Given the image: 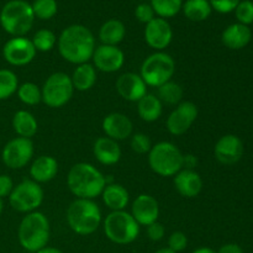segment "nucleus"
<instances>
[{
	"label": "nucleus",
	"instance_id": "f257e3e1",
	"mask_svg": "<svg viewBox=\"0 0 253 253\" xmlns=\"http://www.w3.org/2000/svg\"><path fill=\"white\" fill-rule=\"evenodd\" d=\"M62 58L73 64L88 63L95 51V39L88 27L71 25L66 27L57 40Z\"/></svg>",
	"mask_w": 253,
	"mask_h": 253
},
{
	"label": "nucleus",
	"instance_id": "37998d69",
	"mask_svg": "<svg viewBox=\"0 0 253 253\" xmlns=\"http://www.w3.org/2000/svg\"><path fill=\"white\" fill-rule=\"evenodd\" d=\"M216 253H244V250L237 244L222 245Z\"/></svg>",
	"mask_w": 253,
	"mask_h": 253
},
{
	"label": "nucleus",
	"instance_id": "79ce46f5",
	"mask_svg": "<svg viewBox=\"0 0 253 253\" xmlns=\"http://www.w3.org/2000/svg\"><path fill=\"white\" fill-rule=\"evenodd\" d=\"M14 182L11 178L6 174H0V198H9L11 194L12 189H14Z\"/></svg>",
	"mask_w": 253,
	"mask_h": 253
},
{
	"label": "nucleus",
	"instance_id": "aec40b11",
	"mask_svg": "<svg viewBox=\"0 0 253 253\" xmlns=\"http://www.w3.org/2000/svg\"><path fill=\"white\" fill-rule=\"evenodd\" d=\"M174 187L182 197L192 199L202 193L203 179L195 169L183 168L174 175Z\"/></svg>",
	"mask_w": 253,
	"mask_h": 253
},
{
	"label": "nucleus",
	"instance_id": "c756f323",
	"mask_svg": "<svg viewBox=\"0 0 253 253\" xmlns=\"http://www.w3.org/2000/svg\"><path fill=\"white\" fill-rule=\"evenodd\" d=\"M183 95L184 90L180 84L175 82L169 81L161 85L158 88V99L162 101V104H168V105H178L180 101H183Z\"/></svg>",
	"mask_w": 253,
	"mask_h": 253
},
{
	"label": "nucleus",
	"instance_id": "de8ad7c7",
	"mask_svg": "<svg viewBox=\"0 0 253 253\" xmlns=\"http://www.w3.org/2000/svg\"><path fill=\"white\" fill-rule=\"evenodd\" d=\"M155 253H175V252H173L172 250H169L168 247H165V249H160L158 251H156Z\"/></svg>",
	"mask_w": 253,
	"mask_h": 253
},
{
	"label": "nucleus",
	"instance_id": "ddd939ff",
	"mask_svg": "<svg viewBox=\"0 0 253 253\" xmlns=\"http://www.w3.org/2000/svg\"><path fill=\"white\" fill-rule=\"evenodd\" d=\"M198 106L193 101H180L167 119V130L174 136H182L189 130L198 118Z\"/></svg>",
	"mask_w": 253,
	"mask_h": 253
},
{
	"label": "nucleus",
	"instance_id": "4c0bfd02",
	"mask_svg": "<svg viewBox=\"0 0 253 253\" xmlns=\"http://www.w3.org/2000/svg\"><path fill=\"white\" fill-rule=\"evenodd\" d=\"M188 246V237L185 236L184 232L174 231L169 237H168V249L172 250L173 252L178 253L182 252L187 249Z\"/></svg>",
	"mask_w": 253,
	"mask_h": 253
},
{
	"label": "nucleus",
	"instance_id": "5701e85b",
	"mask_svg": "<svg viewBox=\"0 0 253 253\" xmlns=\"http://www.w3.org/2000/svg\"><path fill=\"white\" fill-rule=\"evenodd\" d=\"M252 39L251 29L246 25L240 22L232 24L224 30L221 36V41L227 48L230 49H242L250 43Z\"/></svg>",
	"mask_w": 253,
	"mask_h": 253
},
{
	"label": "nucleus",
	"instance_id": "6ab92c4d",
	"mask_svg": "<svg viewBox=\"0 0 253 253\" xmlns=\"http://www.w3.org/2000/svg\"><path fill=\"white\" fill-rule=\"evenodd\" d=\"M106 137L114 141H123L132 136L133 125L127 115L121 113H111L104 118L101 123Z\"/></svg>",
	"mask_w": 253,
	"mask_h": 253
},
{
	"label": "nucleus",
	"instance_id": "e433bc0d",
	"mask_svg": "<svg viewBox=\"0 0 253 253\" xmlns=\"http://www.w3.org/2000/svg\"><path fill=\"white\" fill-rule=\"evenodd\" d=\"M130 145L133 152L138 153V155H146V153L150 152L153 146L152 142H151V138L146 133L141 132L131 136Z\"/></svg>",
	"mask_w": 253,
	"mask_h": 253
},
{
	"label": "nucleus",
	"instance_id": "2f4dec72",
	"mask_svg": "<svg viewBox=\"0 0 253 253\" xmlns=\"http://www.w3.org/2000/svg\"><path fill=\"white\" fill-rule=\"evenodd\" d=\"M155 14H157L161 19L173 17L180 11L183 6L182 0H151Z\"/></svg>",
	"mask_w": 253,
	"mask_h": 253
},
{
	"label": "nucleus",
	"instance_id": "1a4fd4ad",
	"mask_svg": "<svg viewBox=\"0 0 253 253\" xmlns=\"http://www.w3.org/2000/svg\"><path fill=\"white\" fill-rule=\"evenodd\" d=\"M41 93L42 101L48 108H62L73 96L74 86L71 77L63 72L51 74L43 83Z\"/></svg>",
	"mask_w": 253,
	"mask_h": 253
},
{
	"label": "nucleus",
	"instance_id": "2eb2a0df",
	"mask_svg": "<svg viewBox=\"0 0 253 253\" xmlns=\"http://www.w3.org/2000/svg\"><path fill=\"white\" fill-rule=\"evenodd\" d=\"M172 27L166 19L155 17L152 21L146 25L145 40L148 46L156 49V52L167 48L172 42Z\"/></svg>",
	"mask_w": 253,
	"mask_h": 253
},
{
	"label": "nucleus",
	"instance_id": "dca6fc26",
	"mask_svg": "<svg viewBox=\"0 0 253 253\" xmlns=\"http://www.w3.org/2000/svg\"><path fill=\"white\" fill-rule=\"evenodd\" d=\"M131 215L140 226H148L158 220L160 204L150 194H140L132 203Z\"/></svg>",
	"mask_w": 253,
	"mask_h": 253
},
{
	"label": "nucleus",
	"instance_id": "c03bdc74",
	"mask_svg": "<svg viewBox=\"0 0 253 253\" xmlns=\"http://www.w3.org/2000/svg\"><path fill=\"white\" fill-rule=\"evenodd\" d=\"M198 165V158L194 155H184L183 158V168L185 169H194Z\"/></svg>",
	"mask_w": 253,
	"mask_h": 253
},
{
	"label": "nucleus",
	"instance_id": "a211bd4d",
	"mask_svg": "<svg viewBox=\"0 0 253 253\" xmlns=\"http://www.w3.org/2000/svg\"><path fill=\"white\" fill-rule=\"evenodd\" d=\"M116 90L119 95L127 101L137 103L141 98L147 94V85L141 78L140 74L127 72L121 74L116 81Z\"/></svg>",
	"mask_w": 253,
	"mask_h": 253
},
{
	"label": "nucleus",
	"instance_id": "b1692460",
	"mask_svg": "<svg viewBox=\"0 0 253 253\" xmlns=\"http://www.w3.org/2000/svg\"><path fill=\"white\" fill-rule=\"evenodd\" d=\"M103 202L111 211H121L125 210L130 202V194L124 185L118 183L106 184L101 193Z\"/></svg>",
	"mask_w": 253,
	"mask_h": 253
},
{
	"label": "nucleus",
	"instance_id": "7c9ffc66",
	"mask_svg": "<svg viewBox=\"0 0 253 253\" xmlns=\"http://www.w3.org/2000/svg\"><path fill=\"white\" fill-rule=\"evenodd\" d=\"M19 88L17 76L10 69H0V100L9 99Z\"/></svg>",
	"mask_w": 253,
	"mask_h": 253
},
{
	"label": "nucleus",
	"instance_id": "f3484780",
	"mask_svg": "<svg viewBox=\"0 0 253 253\" xmlns=\"http://www.w3.org/2000/svg\"><path fill=\"white\" fill-rule=\"evenodd\" d=\"M214 153L216 160L222 165H235L244 155V143L236 135L229 133L217 140Z\"/></svg>",
	"mask_w": 253,
	"mask_h": 253
},
{
	"label": "nucleus",
	"instance_id": "a19ab883",
	"mask_svg": "<svg viewBox=\"0 0 253 253\" xmlns=\"http://www.w3.org/2000/svg\"><path fill=\"white\" fill-rule=\"evenodd\" d=\"M165 235H166V229L161 222L156 221L147 226V236L151 241H155V242L161 241V240L165 237Z\"/></svg>",
	"mask_w": 253,
	"mask_h": 253
},
{
	"label": "nucleus",
	"instance_id": "0eeeda50",
	"mask_svg": "<svg viewBox=\"0 0 253 253\" xmlns=\"http://www.w3.org/2000/svg\"><path fill=\"white\" fill-rule=\"evenodd\" d=\"M175 73V61L170 54L163 51L150 54L143 61L140 76L147 86L160 88L167 82L172 81Z\"/></svg>",
	"mask_w": 253,
	"mask_h": 253
},
{
	"label": "nucleus",
	"instance_id": "4be33fe9",
	"mask_svg": "<svg viewBox=\"0 0 253 253\" xmlns=\"http://www.w3.org/2000/svg\"><path fill=\"white\" fill-rule=\"evenodd\" d=\"M58 173V162L52 156H40L30 167L31 179L36 183L51 182Z\"/></svg>",
	"mask_w": 253,
	"mask_h": 253
},
{
	"label": "nucleus",
	"instance_id": "f03ea898",
	"mask_svg": "<svg viewBox=\"0 0 253 253\" xmlns=\"http://www.w3.org/2000/svg\"><path fill=\"white\" fill-rule=\"evenodd\" d=\"M67 185L77 199L94 200L101 195L106 185V180L105 175L93 165L81 162L69 169Z\"/></svg>",
	"mask_w": 253,
	"mask_h": 253
},
{
	"label": "nucleus",
	"instance_id": "ea45409f",
	"mask_svg": "<svg viewBox=\"0 0 253 253\" xmlns=\"http://www.w3.org/2000/svg\"><path fill=\"white\" fill-rule=\"evenodd\" d=\"M135 16L138 21L147 25L148 22H151L155 19V11H153L151 4H140L136 7Z\"/></svg>",
	"mask_w": 253,
	"mask_h": 253
},
{
	"label": "nucleus",
	"instance_id": "20e7f679",
	"mask_svg": "<svg viewBox=\"0 0 253 253\" xmlns=\"http://www.w3.org/2000/svg\"><path fill=\"white\" fill-rule=\"evenodd\" d=\"M17 239L22 249L36 253L44 249L49 241V222L41 211L27 214L17 229Z\"/></svg>",
	"mask_w": 253,
	"mask_h": 253
},
{
	"label": "nucleus",
	"instance_id": "58836bf2",
	"mask_svg": "<svg viewBox=\"0 0 253 253\" xmlns=\"http://www.w3.org/2000/svg\"><path fill=\"white\" fill-rule=\"evenodd\" d=\"M240 1L241 0H209L211 9L220 14H229V12L235 11Z\"/></svg>",
	"mask_w": 253,
	"mask_h": 253
},
{
	"label": "nucleus",
	"instance_id": "09e8293b",
	"mask_svg": "<svg viewBox=\"0 0 253 253\" xmlns=\"http://www.w3.org/2000/svg\"><path fill=\"white\" fill-rule=\"evenodd\" d=\"M2 210H4V202H2V199L0 198V215H1Z\"/></svg>",
	"mask_w": 253,
	"mask_h": 253
},
{
	"label": "nucleus",
	"instance_id": "412c9836",
	"mask_svg": "<svg viewBox=\"0 0 253 253\" xmlns=\"http://www.w3.org/2000/svg\"><path fill=\"white\" fill-rule=\"evenodd\" d=\"M93 153L96 161L104 166L116 165L121 158V148L118 141L111 140L106 136L99 137L94 142Z\"/></svg>",
	"mask_w": 253,
	"mask_h": 253
},
{
	"label": "nucleus",
	"instance_id": "473e14b6",
	"mask_svg": "<svg viewBox=\"0 0 253 253\" xmlns=\"http://www.w3.org/2000/svg\"><path fill=\"white\" fill-rule=\"evenodd\" d=\"M16 93L17 98L25 105H37V104L42 101L41 89H40L37 84L32 83V82H27V83L19 85Z\"/></svg>",
	"mask_w": 253,
	"mask_h": 253
},
{
	"label": "nucleus",
	"instance_id": "c85d7f7f",
	"mask_svg": "<svg viewBox=\"0 0 253 253\" xmlns=\"http://www.w3.org/2000/svg\"><path fill=\"white\" fill-rule=\"evenodd\" d=\"M185 17L190 21L200 22L211 15V5L209 0H187L182 6Z\"/></svg>",
	"mask_w": 253,
	"mask_h": 253
},
{
	"label": "nucleus",
	"instance_id": "bb28decb",
	"mask_svg": "<svg viewBox=\"0 0 253 253\" xmlns=\"http://www.w3.org/2000/svg\"><path fill=\"white\" fill-rule=\"evenodd\" d=\"M74 90L86 91L93 88L96 83V69L91 63L78 64L71 77Z\"/></svg>",
	"mask_w": 253,
	"mask_h": 253
},
{
	"label": "nucleus",
	"instance_id": "a18cd8bd",
	"mask_svg": "<svg viewBox=\"0 0 253 253\" xmlns=\"http://www.w3.org/2000/svg\"><path fill=\"white\" fill-rule=\"evenodd\" d=\"M36 253H64V252L61 251V250H58V249H54V247L46 246L44 249L40 250V251H37Z\"/></svg>",
	"mask_w": 253,
	"mask_h": 253
},
{
	"label": "nucleus",
	"instance_id": "6e6552de",
	"mask_svg": "<svg viewBox=\"0 0 253 253\" xmlns=\"http://www.w3.org/2000/svg\"><path fill=\"white\" fill-rule=\"evenodd\" d=\"M140 225L130 212L111 211L104 220V232L111 242L116 245H130L140 235Z\"/></svg>",
	"mask_w": 253,
	"mask_h": 253
},
{
	"label": "nucleus",
	"instance_id": "423d86ee",
	"mask_svg": "<svg viewBox=\"0 0 253 253\" xmlns=\"http://www.w3.org/2000/svg\"><path fill=\"white\" fill-rule=\"evenodd\" d=\"M183 158L184 155L174 143L162 141L153 145L148 152V165L161 177H174L183 169Z\"/></svg>",
	"mask_w": 253,
	"mask_h": 253
},
{
	"label": "nucleus",
	"instance_id": "f704fd0d",
	"mask_svg": "<svg viewBox=\"0 0 253 253\" xmlns=\"http://www.w3.org/2000/svg\"><path fill=\"white\" fill-rule=\"evenodd\" d=\"M31 6L35 17L41 20L52 19L58 10L56 0H35Z\"/></svg>",
	"mask_w": 253,
	"mask_h": 253
},
{
	"label": "nucleus",
	"instance_id": "4468645a",
	"mask_svg": "<svg viewBox=\"0 0 253 253\" xmlns=\"http://www.w3.org/2000/svg\"><path fill=\"white\" fill-rule=\"evenodd\" d=\"M93 66L96 71L104 73H114L123 68L125 63V54L118 46L100 44L95 47L93 57Z\"/></svg>",
	"mask_w": 253,
	"mask_h": 253
},
{
	"label": "nucleus",
	"instance_id": "cd10ccee",
	"mask_svg": "<svg viewBox=\"0 0 253 253\" xmlns=\"http://www.w3.org/2000/svg\"><path fill=\"white\" fill-rule=\"evenodd\" d=\"M12 127L19 137L31 138L39 130V124L36 118L27 110H19L12 118Z\"/></svg>",
	"mask_w": 253,
	"mask_h": 253
},
{
	"label": "nucleus",
	"instance_id": "f8f14e48",
	"mask_svg": "<svg viewBox=\"0 0 253 253\" xmlns=\"http://www.w3.org/2000/svg\"><path fill=\"white\" fill-rule=\"evenodd\" d=\"M36 48L31 40L25 36L12 37L2 47V57L9 64L15 67L27 66L36 57Z\"/></svg>",
	"mask_w": 253,
	"mask_h": 253
},
{
	"label": "nucleus",
	"instance_id": "9b49d317",
	"mask_svg": "<svg viewBox=\"0 0 253 253\" xmlns=\"http://www.w3.org/2000/svg\"><path fill=\"white\" fill-rule=\"evenodd\" d=\"M34 143L31 138L15 137L4 146L1 160L6 167L11 169H21L34 157Z\"/></svg>",
	"mask_w": 253,
	"mask_h": 253
},
{
	"label": "nucleus",
	"instance_id": "49530a36",
	"mask_svg": "<svg viewBox=\"0 0 253 253\" xmlns=\"http://www.w3.org/2000/svg\"><path fill=\"white\" fill-rule=\"evenodd\" d=\"M192 253H216V251L210 247H199V249L194 250Z\"/></svg>",
	"mask_w": 253,
	"mask_h": 253
},
{
	"label": "nucleus",
	"instance_id": "72a5a7b5",
	"mask_svg": "<svg viewBox=\"0 0 253 253\" xmlns=\"http://www.w3.org/2000/svg\"><path fill=\"white\" fill-rule=\"evenodd\" d=\"M34 43L35 48L39 52H49L51 49L54 48L57 43V37L51 30L42 29L39 30L36 34L34 35V39L31 40Z\"/></svg>",
	"mask_w": 253,
	"mask_h": 253
},
{
	"label": "nucleus",
	"instance_id": "7ed1b4c3",
	"mask_svg": "<svg viewBox=\"0 0 253 253\" xmlns=\"http://www.w3.org/2000/svg\"><path fill=\"white\" fill-rule=\"evenodd\" d=\"M67 222L72 231L81 236L94 234L103 221L99 205L94 200L76 199L67 209Z\"/></svg>",
	"mask_w": 253,
	"mask_h": 253
},
{
	"label": "nucleus",
	"instance_id": "393cba45",
	"mask_svg": "<svg viewBox=\"0 0 253 253\" xmlns=\"http://www.w3.org/2000/svg\"><path fill=\"white\" fill-rule=\"evenodd\" d=\"M125 25L118 19L108 20L99 30V39H100L101 43L109 44V46H118L125 39Z\"/></svg>",
	"mask_w": 253,
	"mask_h": 253
},
{
	"label": "nucleus",
	"instance_id": "c9c22d12",
	"mask_svg": "<svg viewBox=\"0 0 253 253\" xmlns=\"http://www.w3.org/2000/svg\"><path fill=\"white\" fill-rule=\"evenodd\" d=\"M235 15L242 25H251L253 22V1L251 0H242L235 9Z\"/></svg>",
	"mask_w": 253,
	"mask_h": 253
},
{
	"label": "nucleus",
	"instance_id": "a878e982",
	"mask_svg": "<svg viewBox=\"0 0 253 253\" xmlns=\"http://www.w3.org/2000/svg\"><path fill=\"white\" fill-rule=\"evenodd\" d=\"M163 113V104L158 96L146 94L137 101V114L146 123H153L161 118Z\"/></svg>",
	"mask_w": 253,
	"mask_h": 253
},
{
	"label": "nucleus",
	"instance_id": "9d476101",
	"mask_svg": "<svg viewBox=\"0 0 253 253\" xmlns=\"http://www.w3.org/2000/svg\"><path fill=\"white\" fill-rule=\"evenodd\" d=\"M44 193L41 185L32 179H25L15 185L11 194L9 195V203L14 210L19 212L37 211L43 202Z\"/></svg>",
	"mask_w": 253,
	"mask_h": 253
},
{
	"label": "nucleus",
	"instance_id": "39448f33",
	"mask_svg": "<svg viewBox=\"0 0 253 253\" xmlns=\"http://www.w3.org/2000/svg\"><path fill=\"white\" fill-rule=\"evenodd\" d=\"M35 21L31 4L25 0H10L0 11V25L12 37L25 36Z\"/></svg>",
	"mask_w": 253,
	"mask_h": 253
}]
</instances>
